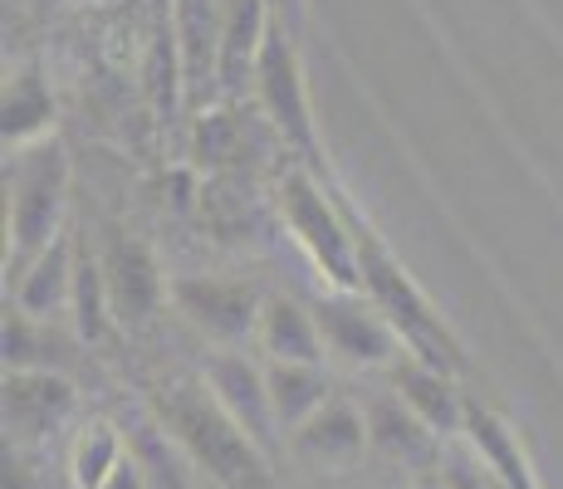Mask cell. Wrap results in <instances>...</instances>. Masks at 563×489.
<instances>
[{
	"instance_id": "cell-1",
	"label": "cell",
	"mask_w": 563,
	"mask_h": 489,
	"mask_svg": "<svg viewBox=\"0 0 563 489\" xmlns=\"http://www.w3.org/2000/svg\"><path fill=\"white\" fill-rule=\"evenodd\" d=\"M153 421L181 445L197 475L221 489H275L269 455L235 426L206 377H172L153 391Z\"/></svg>"
},
{
	"instance_id": "cell-2",
	"label": "cell",
	"mask_w": 563,
	"mask_h": 489,
	"mask_svg": "<svg viewBox=\"0 0 563 489\" xmlns=\"http://www.w3.org/2000/svg\"><path fill=\"white\" fill-rule=\"evenodd\" d=\"M333 191H339L343 211H349V225H353V241H358V275H363L358 289L383 309V319L402 333L407 353H417L421 363L441 367V373H451V377L465 373V347L456 333H451V323L437 313V303L421 293V285L407 275V265L387 249L377 225L363 215V205L353 201L339 181H333Z\"/></svg>"
},
{
	"instance_id": "cell-3",
	"label": "cell",
	"mask_w": 563,
	"mask_h": 489,
	"mask_svg": "<svg viewBox=\"0 0 563 489\" xmlns=\"http://www.w3.org/2000/svg\"><path fill=\"white\" fill-rule=\"evenodd\" d=\"M275 211L309 265L323 275V289H358V241H353L349 211L333 191L329 171H313L305 162H289L275 177Z\"/></svg>"
},
{
	"instance_id": "cell-4",
	"label": "cell",
	"mask_w": 563,
	"mask_h": 489,
	"mask_svg": "<svg viewBox=\"0 0 563 489\" xmlns=\"http://www.w3.org/2000/svg\"><path fill=\"white\" fill-rule=\"evenodd\" d=\"M5 235H10V255H5V275H20L35 255L59 241V221H64V196H69V157L64 147L45 137L35 147H20L5 167Z\"/></svg>"
},
{
	"instance_id": "cell-5",
	"label": "cell",
	"mask_w": 563,
	"mask_h": 489,
	"mask_svg": "<svg viewBox=\"0 0 563 489\" xmlns=\"http://www.w3.org/2000/svg\"><path fill=\"white\" fill-rule=\"evenodd\" d=\"M255 108L265 113V123L279 133L289 157H299L313 171L323 167V147H319V127H313V108H309V89H305V69H299V49H295V30L275 15L265 49L255 64Z\"/></svg>"
},
{
	"instance_id": "cell-6",
	"label": "cell",
	"mask_w": 563,
	"mask_h": 489,
	"mask_svg": "<svg viewBox=\"0 0 563 489\" xmlns=\"http://www.w3.org/2000/svg\"><path fill=\"white\" fill-rule=\"evenodd\" d=\"M167 299L221 353H245V343H255L260 313H265V293L251 279H221V275L167 279Z\"/></svg>"
},
{
	"instance_id": "cell-7",
	"label": "cell",
	"mask_w": 563,
	"mask_h": 489,
	"mask_svg": "<svg viewBox=\"0 0 563 489\" xmlns=\"http://www.w3.org/2000/svg\"><path fill=\"white\" fill-rule=\"evenodd\" d=\"M313 319H319L323 347L353 367H383L387 373L407 353L402 333L383 319V309L363 289H323L313 299Z\"/></svg>"
},
{
	"instance_id": "cell-8",
	"label": "cell",
	"mask_w": 563,
	"mask_h": 489,
	"mask_svg": "<svg viewBox=\"0 0 563 489\" xmlns=\"http://www.w3.org/2000/svg\"><path fill=\"white\" fill-rule=\"evenodd\" d=\"M201 377L211 387V397L221 401V411L235 421V426L251 436L265 455L279 451L285 431L275 421V407H269V382H265V363H255L251 353H206Z\"/></svg>"
},
{
	"instance_id": "cell-9",
	"label": "cell",
	"mask_w": 563,
	"mask_h": 489,
	"mask_svg": "<svg viewBox=\"0 0 563 489\" xmlns=\"http://www.w3.org/2000/svg\"><path fill=\"white\" fill-rule=\"evenodd\" d=\"M225 10H231V0H172L167 5L187 108H206L211 98H221V89H216V69H221Z\"/></svg>"
},
{
	"instance_id": "cell-10",
	"label": "cell",
	"mask_w": 563,
	"mask_h": 489,
	"mask_svg": "<svg viewBox=\"0 0 563 489\" xmlns=\"http://www.w3.org/2000/svg\"><path fill=\"white\" fill-rule=\"evenodd\" d=\"M99 269H103V289H108V309L123 329H143L153 323L157 303L167 299V285H162V269L137 235L128 231H103V249H99Z\"/></svg>"
},
{
	"instance_id": "cell-11",
	"label": "cell",
	"mask_w": 563,
	"mask_h": 489,
	"mask_svg": "<svg viewBox=\"0 0 563 489\" xmlns=\"http://www.w3.org/2000/svg\"><path fill=\"white\" fill-rule=\"evenodd\" d=\"M74 416V387L59 373H5V445L30 451Z\"/></svg>"
},
{
	"instance_id": "cell-12",
	"label": "cell",
	"mask_w": 563,
	"mask_h": 489,
	"mask_svg": "<svg viewBox=\"0 0 563 489\" xmlns=\"http://www.w3.org/2000/svg\"><path fill=\"white\" fill-rule=\"evenodd\" d=\"M285 451L295 455V460L313 465V470H349L367 451V411L349 397H333L329 407L313 411L299 431H289Z\"/></svg>"
},
{
	"instance_id": "cell-13",
	"label": "cell",
	"mask_w": 563,
	"mask_h": 489,
	"mask_svg": "<svg viewBox=\"0 0 563 489\" xmlns=\"http://www.w3.org/2000/svg\"><path fill=\"white\" fill-rule=\"evenodd\" d=\"M367 445H373L383 460L402 465V470H441V436L407 407L397 391L367 401Z\"/></svg>"
},
{
	"instance_id": "cell-14",
	"label": "cell",
	"mask_w": 563,
	"mask_h": 489,
	"mask_svg": "<svg viewBox=\"0 0 563 489\" xmlns=\"http://www.w3.org/2000/svg\"><path fill=\"white\" fill-rule=\"evenodd\" d=\"M387 382H393L397 397H402L441 441L465 436V397H461V387H456L451 373L421 363L417 353H402L393 367H387Z\"/></svg>"
},
{
	"instance_id": "cell-15",
	"label": "cell",
	"mask_w": 563,
	"mask_h": 489,
	"mask_svg": "<svg viewBox=\"0 0 563 489\" xmlns=\"http://www.w3.org/2000/svg\"><path fill=\"white\" fill-rule=\"evenodd\" d=\"M74 275H79V245L59 235L45 255H35L20 275H10V309L49 323L54 313L74 309Z\"/></svg>"
},
{
	"instance_id": "cell-16",
	"label": "cell",
	"mask_w": 563,
	"mask_h": 489,
	"mask_svg": "<svg viewBox=\"0 0 563 489\" xmlns=\"http://www.w3.org/2000/svg\"><path fill=\"white\" fill-rule=\"evenodd\" d=\"M265 147H285L279 133L265 123V113H241V108H211L197 127V157L206 167H216L221 177H241V167L260 157Z\"/></svg>"
},
{
	"instance_id": "cell-17",
	"label": "cell",
	"mask_w": 563,
	"mask_h": 489,
	"mask_svg": "<svg viewBox=\"0 0 563 489\" xmlns=\"http://www.w3.org/2000/svg\"><path fill=\"white\" fill-rule=\"evenodd\" d=\"M269 0H231L225 10V35H221V69H216V89L225 103H235L245 89L255 84V64L265 49L275 15H269Z\"/></svg>"
},
{
	"instance_id": "cell-18",
	"label": "cell",
	"mask_w": 563,
	"mask_h": 489,
	"mask_svg": "<svg viewBox=\"0 0 563 489\" xmlns=\"http://www.w3.org/2000/svg\"><path fill=\"white\" fill-rule=\"evenodd\" d=\"M255 353L265 363H323V333L313 319V303H299L295 293H265V313L255 329Z\"/></svg>"
},
{
	"instance_id": "cell-19",
	"label": "cell",
	"mask_w": 563,
	"mask_h": 489,
	"mask_svg": "<svg viewBox=\"0 0 563 489\" xmlns=\"http://www.w3.org/2000/svg\"><path fill=\"white\" fill-rule=\"evenodd\" d=\"M265 382H269V407H275L279 431H299L319 407H329L339 391H333L323 363H265Z\"/></svg>"
},
{
	"instance_id": "cell-20",
	"label": "cell",
	"mask_w": 563,
	"mask_h": 489,
	"mask_svg": "<svg viewBox=\"0 0 563 489\" xmlns=\"http://www.w3.org/2000/svg\"><path fill=\"white\" fill-rule=\"evenodd\" d=\"M0 118H5V147H35L49 137V123H54V98H49V84L40 69H15L5 79V103H0Z\"/></svg>"
},
{
	"instance_id": "cell-21",
	"label": "cell",
	"mask_w": 563,
	"mask_h": 489,
	"mask_svg": "<svg viewBox=\"0 0 563 489\" xmlns=\"http://www.w3.org/2000/svg\"><path fill=\"white\" fill-rule=\"evenodd\" d=\"M128 460L123 431H113L108 421H89L69 445V480L74 489H103L108 475Z\"/></svg>"
},
{
	"instance_id": "cell-22",
	"label": "cell",
	"mask_w": 563,
	"mask_h": 489,
	"mask_svg": "<svg viewBox=\"0 0 563 489\" xmlns=\"http://www.w3.org/2000/svg\"><path fill=\"white\" fill-rule=\"evenodd\" d=\"M128 451H133V460L143 465V475L153 489H197V465L181 455V445L172 441L157 421L137 431V436L128 441Z\"/></svg>"
},
{
	"instance_id": "cell-23",
	"label": "cell",
	"mask_w": 563,
	"mask_h": 489,
	"mask_svg": "<svg viewBox=\"0 0 563 489\" xmlns=\"http://www.w3.org/2000/svg\"><path fill=\"white\" fill-rule=\"evenodd\" d=\"M74 329H79V338H103L108 319H113V309H108V289H103V269H99V255H89V249L79 245V275H74Z\"/></svg>"
},
{
	"instance_id": "cell-24",
	"label": "cell",
	"mask_w": 563,
	"mask_h": 489,
	"mask_svg": "<svg viewBox=\"0 0 563 489\" xmlns=\"http://www.w3.org/2000/svg\"><path fill=\"white\" fill-rule=\"evenodd\" d=\"M103 489H153V485H147L143 465H137V460H133V451H128V460H123V465H118V470H113V475H108V485H103Z\"/></svg>"
},
{
	"instance_id": "cell-25",
	"label": "cell",
	"mask_w": 563,
	"mask_h": 489,
	"mask_svg": "<svg viewBox=\"0 0 563 489\" xmlns=\"http://www.w3.org/2000/svg\"><path fill=\"white\" fill-rule=\"evenodd\" d=\"M269 5H279V10H285V15H279V20H285L289 30L299 25V10H305V0H269Z\"/></svg>"
},
{
	"instance_id": "cell-26",
	"label": "cell",
	"mask_w": 563,
	"mask_h": 489,
	"mask_svg": "<svg viewBox=\"0 0 563 489\" xmlns=\"http://www.w3.org/2000/svg\"><path fill=\"white\" fill-rule=\"evenodd\" d=\"M427 489H451V485H446V480H441V475H437V480H431Z\"/></svg>"
}]
</instances>
